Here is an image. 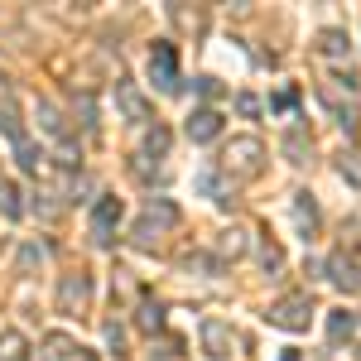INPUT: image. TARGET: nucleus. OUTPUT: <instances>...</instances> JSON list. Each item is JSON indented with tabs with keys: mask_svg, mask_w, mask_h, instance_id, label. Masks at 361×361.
<instances>
[{
	"mask_svg": "<svg viewBox=\"0 0 361 361\" xmlns=\"http://www.w3.org/2000/svg\"><path fill=\"white\" fill-rule=\"evenodd\" d=\"M222 173L231 178V183H250V178H260V173H265V145H260L255 135H236L222 149Z\"/></svg>",
	"mask_w": 361,
	"mask_h": 361,
	"instance_id": "1",
	"label": "nucleus"
},
{
	"mask_svg": "<svg viewBox=\"0 0 361 361\" xmlns=\"http://www.w3.org/2000/svg\"><path fill=\"white\" fill-rule=\"evenodd\" d=\"M270 328H284V333H304L308 318H313V299L308 294H284L279 304H270Z\"/></svg>",
	"mask_w": 361,
	"mask_h": 361,
	"instance_id": "2",
	"label": "nucleus"
},
{
	"mask_svg": "<svg viewBox=\"0 0 361 361\" xmlns=\"http://www.w3.org/2000/svg\"><path fill=\"white\" fill-rule=\"evenodd\" d=\"M149 78L159 92H178V49L169 39H154V49H149Z\"/></svg>",
	"mask_w": 361,
	"mask_h": 361,
	"instance_id": "3",
	"label": "nucleus"
},
{
	"mask_svg": "<svg viewBox=\"0 0 361 361\" xmlns=\"http://www.w3.org/2000/svg\"><path fill=\"white\" fill-rule=\"evenodd\" d=\"M121 217H126V202H121V197H111V193L97 197V207H92V241H97V246H111Z\"/></svg>",
	"mask_w": 361,
	"mask_h": 361,
	"instance_id": "4",
	"label": "nucleus"
},
{
	"mask_svg": "<svg viewBox=\"0 0 361 361\" xmlns=\"http://www.w3.org/2000/svg\"><path fill=\"white\" fill-rule=\"evenodd\" d=\"M87 304H92V275H63V284H58V313H87Z\"/></svg>",
	"mask_w": 361,
	"mask_h": 361,
	"instance_id": "5",
	"label": "nucleus"
},
{
	"mask_svg": "<svg viewBox=\"0 0 361 361\" xmlns=\"http://www.w3.org/2000/svg\"><path fill=\"white\" fill-rule=\"evenodd\" d=\"M328 279L347 294H361V250H337L328 260Z\"/></svg>",
	"mask_w": 361,
	"mask_h": 361,
	"instance_id": "6",
	"label": "nucleus"
},
{
	"mask_svg": "<svg viewBox=\"0 0 361 361\" xmlns=\"http://www.w3.org/2000/svg\"><path fill=\"white\" fill-rule=\"evenodd\" d=\"M202 352L217 357V361L231 357V352H236V333H231V323H222V318H202Z\"/></svg>",
	"mask_w": 361,
	"mask_h": 361,
	"instance_id": "7",
	"label": "nucleus"
},
{
	"mask_svg": "<svg viewBox=\"0 0 361 361\" xmlns=\"http://www.w3.org/2000/svg\"><path fill=\"white\" fill-rule=\"evenodd\" d=\"M5 130H10V140H15V159H20V169H25V173H44V149H39L15 121H5Z\"/></svg>",
	"mask_w": 361,
	"mask_h": 361,
	"instance_id": "8",
	"label": "nucleus"
},
{
	"mask_svg": "<svg viewBox=\"0 0 361 361\" xmlns=\"http://www.w3.org/2000/svg\"><path fill=\"white\" fill-rule=\"evenodd\" d=\"M44 361H97L87 347H78L68 333H54V337H44V352H39Z\"/></svg>",
	"mask_w": 361,
	"mask_h": 361,
	"instance_id": "9",
	"label": "nucleus"
},
{
	"mask_svg": "<svg viewBox=\"0 0 361 361\" xmlns=\"http://www.w3.org/2000/svg\"><path fill=\"white\" fill-rule=\"evenodd\" d=\"M222 135V111H212V106H197L193 116H188V140L193 145H207V140Z\"/></svg>",
	"mask_w": 361,
	"mask_h": 361,
	"instance_id": "10",
	"label": "nucleus"
},
{
	"mask_svg": "<svg viewBox=\"0 0 361 361\" xmlns=\"http://www.w3.org/2000/svg\"><path fill=\"white\" fill-rule=\"evenodd\" d=\"M116 106H121L126 121H149V116H154V111H149V102L135 92V82H126V78L116 82Z\"/></svg>",
	"mask_w": 361,
	"mask_h": 361,
	"instance_id": "11",
	"label": "nucleus"
},
{
	"mask_svg": "<svg viewBox=\"0 0 361 361\" xmlns=\"http://www.w3.org/2000/svg\"><path fill=\"white\" fill-rule=\"evenodd\" d=\"M212 246H217V260H241V255H246V231H241V226H226V231H217V241H212Z\"/></svg>",
	"mask_w": 361,
	"mask_h": 361,
	"instance_id": "12",
	"label": "nucleus"
},
{
	"mask_svg": "<svg viewBox=\"0 0 361 361\" xmlns=\"http://www.w3.org/2000/svg\"><path fill=\"white\" fill-rule=\"evenodd\" d=\"M145 217H149V222L159 226V231H164V226H178V222H183V212H178V202H169V197H149V207H145Z\"/></svg>",
	"mask_w": 361,
	"mask_h": 361,
	"instance_id": "13",
	"label": "nucleus"
},
{
	"mask_svg": "<svg viewBox=\"0 0 361 361\" xmlns=\"http://www.w3.org/2000/svg\"><path fill=\"white\" fill-rule=\"evenodd\" d=\"M294 222H299V231H304V236H313V231H318V202H313V193H299V197H294Z\"/></svg>",
	"mask_w": 361,
	"mask_h": 361,
	"instance_id": "14",
	"label": "nucleus"
},
{
	"mask_svg": "<svg viewBox=\"0 0 361 361\" xmlns=\"http://www.w3.org/2000/svg\"><path fill=\"white\" fill-rule=\"evenodd\" d=\"M318 54L323 58H347L352 54V39H347L342 29H323V34H318Z\"/></svg>",
	"mask_w": 361,
	"mask_h": 361,
	"instance_id": "15",
	"label": "nucleus"
},
{
	"mask_svg": "<svg viewBox=\"0 0 361 361\" xmlns=\"http://www.w3.org/2000/svg\"><path fill=\"white\" fill-rule=\"evenodd\" d=\"M0 361H29V337L25 333H0Z\"/></svg>",
	"mask_w": 361,
	"mask_h": 361,
	"instance_id": "16",
	"label": "nucleus"
},
{
	"mask_svg": "<svg viewBox=\"0 0 361 361\" xmlns=\"http://www.w3.org/2000/svg\"><path fill=\"white\" fill-rule=\"evenodd\" d=\"M0 212L15 222V217H25V202H20V188L10 183V178H0Z\"/></svg>",
	"mask_w": 361,
	"mask_h": 361,
	"instance_id": "17",
	"label": "nucleus"
},
{
	"mask_svg": "<svg viewBox=\"0 0 361 361\" xmlns=\"http://www.w3.org/2000/svg\"><path fill=\"white\" fill-rule=\"evenodd\" d=\"M352 333H357V313L337 308L333 318H328V337H333V342H342V337H352Z\"/></svg>",
	"mask_w": 361,
	"mask_h": 361,
	"instance_id": "18",
	"label": "nucleus"
},
{
	"mask_svg": "<svg viewBox=\"0 0 361 361\" xmlns=\"http://www.w3.org/2000/svg\"><path fill=\"white\" fill-rule=\"evenodd\" d=\"M164 154H169V130L154 126V130L145 135V159H164Z\"/></svg>",
	"mask_w": 361,
	"mask_h": 361,
	"instance_id": "19",
	"label": "nucleus"
},
{
	"mask_svg": "<svg viewBox=\"0 0 361 361\" xmlns=\"http://www.w3.org/2000/svg\"><path fill=\"white\" fill-rule=\"evenodd\" d=\"M140 328H145V333H159V328H164V308L154 304V299L140 304Z\"/></svg>",
	"mask_w": 361,
	"mask_h": 361,
	"instance_id": "20",
	"label": "nucleus"
},
{
	"mask_svg": "<svg viewBox=\"0 0 361 361\" xmlns=\"http://www.w3.org/2000/svg\"><path fill=\"white\" fill-rule=\"evenodd\" d=\"M130 236H135V246H145V250H149V246H154V241H159V236H164V231H159V226L149 222V217H140V222H135V231H130Z\"/></svg>",
	"mask_w": 361,
	"mask_h": 361,
	"instance_id": "21",
	"label": "nucleus"
},
{
	"mask_svg": "<svg viewBox=\"0 0 361 361\" xmlns=\"http://www.w3.org/2000/svg\"><path fill=\"white\" fill-rule=\"evenodd\" d=\"M260 265H265V275H275L279 265H284V250H279L275 241H265V250H260Z\"/></svg>",
	"mask_w": 361,
	"mask_h": 361,
	"instance_id": "22",
	"label": "nucleus"
},
{
	"mask_svg": "<svg viewBox=\"0 0 361 361\" xmlns=\"http://www.w3.org/2000/svg\"><path fill=\"white\" fill-rule=\"evenodd\" d=\"M39 126H44L49 135H63V121H58V111L49 106V102H39Z\"/></svg>",
	"mask_w": 361,
	"mask_h": 361,
	"instance_id": "23",
	"label": "nucleus"
},
{
	"mask_svg": "<svg viewBox=\"0 0 361 361\" xmlns=\"http://www.w3.org/2000/svg\"><path fill=\"white\" fill-rule=\"evenodd\" d=\"M357 121H361V111H357V106H337V126L347 130V140H352V135H357V130H361Z\"/></svg>",
	"mask_w": 361,
	"mask_h": 361,
	"instance_id": "24",
	"label": "nucleus"
},
{
	"mask_svg": "<svg viewBox=\"0 0 361 361\" xmlns=\"http://www.w3.org/2000/svg\"><path fill=\"white\" fill-rule=\"evenodd\" d=\"M337 169H342L347 183H357V188H361V154H342V164H337Z\"/></svg>",
	"mask_w": 361,
	"mask_h": 361,
	"instance_id": "25",
	"label": "nucleus"
},
{
	"mask_svg": "<svg viewBox=\"0 0 361 361\" xmlns=\"http://www.w3.org/2000/svg\"><path fill=\"white\" fill-rule=\"evenodd\" d=\"M236 111L241 116H260V102H255L250 92H241V97H236Z\"/></svg>",
	"mask_w": 361,
	"mask_h": 361,
	"instance_id": "26",
	"label": "nucleus"
},
{
	"mask_svg": "<svg viewBox=\"0 0 361 361\" xmlns=\"http://www.w3.org/2000/svg\"><path fill=\"white\" fill-rule=\"evenodd\" d=\"M294 102H299V92H294V87H284V92H279V97L270 102V106H275V111H289Z\"/></svg>",
	"mask_w": 361,
	"mask_h": 361,
	"instance_id": "27",
	"label": "nucleus"
},
{
	"mask_svg": "<svg viewBox=\"0 0 361 361\" xmlns=\"http://www.w3.org/2000/svg\"><path fill=\"white\" fill-rule=\"evenodd\" d=\"M284 149L294 154V164H304V135H299V130H294V135L284 140Z\"/></svg>",
	"mask_w": 361,
	"mask_h": 361,
	"instance_id": "28",
	"label": "nucleus"
},
{
	"mask_svg": "<svg viewBox=\"0 0 361 361\" xmlns=\"http://www.w3.org/2000/svg\"><path fill=\"white\" fill-rule=\"evenodd\" d=\"M217 92H222V87H217V78H197V97H207V102H212Z\"/></svg>",
	"mask_w": 361,
	"mask_h": 361,
	"instance_id": "29",
	"label": "nucleus"
},
{
	"mask_svg": "<svg viewBox=\"0 0 361 361\" xmlns=\"http://www.w3.org/2000/svg\"><path fill=\"white\" fill-rule=\"evenodd\" d=\"M279 361H299V352H284V357H279Z\"/></svg>",
	"mask_w": 361,
	"mask_h": 361,
	"instance_id": "30",
	"label": "nucleus"
},
{
	"mask_svg": "<svg viewBox=\"0 0 361 361\" xmlns=\"http://www.w3.org/2000/svg\"><path fill=\"white\" fill-rule=\"evenodd\" d=\"M357 361H361V352H357Z\"/></svg>",
	"mask_w": 361,
	"mask_h": 361,
	"instance_id": "31",
	"label": "nucleus"
},
{
	"mask_svg": "<svg viewBox=\"0 0 361 361\" xmlns=\"http://www.w3.org/2000/svg\"><path fill=\"white\" fill-rule=\"evenodd\" d=\"M0 82H5V78H0Z\"/></svg>",
	"mask_w": 361,
	"mask_h": 361,
	"instance_id": "32",
	"label": "nucleus"
}]
</instances>
